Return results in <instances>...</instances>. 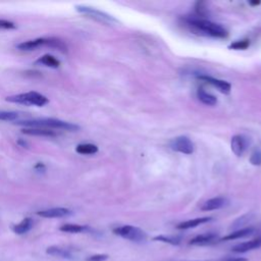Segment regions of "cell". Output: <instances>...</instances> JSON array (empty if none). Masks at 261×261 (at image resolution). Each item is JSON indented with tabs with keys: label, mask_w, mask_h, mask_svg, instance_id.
Masks as SVG:
<instances>
[{
	"label": "cell",
	"mask_w": 261,
	"mask_h": 261,
	"mask_svg": "<svg viewBox=\"0 0 261 261\" xmlns=\"http://www.w3.org/2000/svg\"><path fill=\"white\" fill-rule=\"evenodd\" d=\"M260 247H261V237L247 241V242L240 243V244L233 246L231 248V251L234 253H238V254H243V253H247L249 251L259 249Z\"/></svg>",
	"instance_id": "cell-8"
},
{
	"label": "cell",
	"mask_w": 261,
	"mask_h": 261,
	"mask_svg": "<svg viewBox=\"0 0 261 261\" xmlns=\"http://www.w3.org/2000/svg\"><path fill=\"white\" fill-rule=\"evenodd\" d=\"M16 124L24 125L28 127H41V128H57V129H65V130H77L80 127L79 125L63 121L57 118H32V119H24L18 120Z\"/></svg>",
	"instance_id": "cell-1"
},
{
	"label": "cell",
	"mask_w": 261,
	"mask_h": 261,
	"mask_svg": "<svg viewBox=\"0 0 261 261\" xmlns=\"http://www.w3.org/2000/svg\"><path fill=\"white\" fill-rule=\"evenodd\" d=\"M46 253L49 255H52V256L69 259V260H72L75 257L74 253H72L71 250L63 248V247H59V246H51V247L47 248Z\"/></svg>",
	"instance_id": "cell-13"
},
{
	"label": "cell",
	"mask_w": 261,
	"mask_h": 261,
	"mask_svg": "<svg viewBox=\"0 0 261 261\" xmlns=\"http://www.w3.org/2000/svg\"><path fill=\"white\" fill-rule=\"evenodd\" d=\"M261 2L260 1H250L249 4L250 5H253V6H256V5H259Z\"/></svg>",
	"instance_id": "cell-31"
},
{
	"label": "cell",
	"mask_w": 261,
	"mask_h": 261,
	"mask_svg": "<svg viewBox=\"0 0 261 261\" xmlns=\"http://www.w3.org/2000/svg\"><path fill=\"white\" fill-rule=\"evenodd\" d=\"M113 233L134 243H144L147 240V233L145 230L134 225H121L113 228Z\"/></svg>",
	"instance_id": "cell-4"
},
{
	"label": "cell",
	"mask_w": 261,
	"mask_h": 261,
	"mask_svg": "<svg viewBox=\"0 0 261 261\" xmlns=\"http://www.w3.org/2000/svg\"><path fill=\"white\" fill-rule=\"evenodd\" d=\"M199 79L210 84L211 86L215 87L216 89H218V91H220L223 94H228L230 92V84L223 81V80H218L215 77H212L210 75H199Z\"/></svg>",
	"instance_id": "cell-11"
},
{
	"label": "cell",
	"mask_w": 261,
	"mask_h": 261,
	"mask_svg": "<svg viewBox=\"0 0 261 261\" xmlns=\"http://www.w3.org/2000/svg\"><path fill=\"white\" fill-rule=\"evenodd\" d=\"M230 147L231 151L237 156H242L248 147V139L243 135H236L231 138L230 141Z\"/></svg>",
	"instance_id": "cell-9"
},
{
	"label": "cell",
	"mask_w": 261,
	"mask_h": 261,
	"mask_svg": "<svg viewBox=\"0 0 261 261\" xmlns=\"http://www.w3.org/2000/svg\"><path fill=\"white\" fill-rule=\"evenodd\" d=\"M186 21L189 25L196 29L197 31L204 33L205 35L215 38H225L227 36L226 30L219 23H215L213 21L201 18H188L186 19Z\"/></svg>",
	"instance_id": "cell-2"
},
{
	"label": "cell",
	"mask_w": 261,
	"mask_h": 261,
	"mask_svg": "<svg viewBox=\"0 0 261 261\" xmlns=\"http://www.w3.org/2000/svg\"><path fill=\"white\" fill-rule=\"evenodd\" d=\"M217 261H248L247 258L245 257H237V256H226L222 257Z\"/></svg>",
	"instance_id": "cell-29"
},
{
	"label": "cell",
	"mask_w": 261,
	"mask_h": 261,
	"mask_svg": "<svg viewBox=\"0 0 261 261\" xmlns=\"http://www.w3.org/2000/svg\"><path fill=\"white\" fill-rule=\"evenodd\" d=\"M0 29L4 30H12L15 29V24L9 20L6 19H0Z\"/></svg>",
	"instance_id": "cell-28"
},
{
	"label": "cell",
	"mask_w": 261,
	"mask_h": 261,
	"mask_svg": "<svg viewBox=\"0 0 261 261\" xmlns=\"http://www.w3.org/2000/svg\"><path fill=\"white\" fill-rule=\"evenodd\" d=\"M219 240L218 234L215 232H205L193 238L189 244L192 246H207L213 244Z\"/></svg>",
	"instance_id": "cell-10"
},
{
	"label": "cell",
	"mask_w": 261,
	"mask_h": 261,
	"mask_svg": "<svg viewBox=\"0 0 261 261\" xmlns=\"http://www.w3.org/2000/svg\"><path fill=\"white\" fill-rule=\"evenodd\" d=\"M37 214L44 218H61V217H66L71 215L72 211L64 207H54V208L38 211Z\"/></svg>",
	"instance_id": "cell-7"
},
{
	"label": "cell",
	"mask_w": 261,
	"mask_h": 261,
	"mask_svg": "<svg viewBox=\"0 0 261 261\" xmlns=\"http://www.w3.org/2000/svg\"><path fill=\"white\" fill-rule=\"evenodd\" d=\"M33 219L30 217H25L23 218L19 223L14 224L12 226V230L17 233V234H23L25 232H28L29 230H31V228L33 227Z\"/></svg>",
	"instance_id": "cell-17"
},
{
	"label": "cell",
	"mask_w": 261,
	"mask_h": 261,
	"mask_svg": "<svg viewBox=\"0 0 261 261\" xmlns=\"http://www.w3.org/2000/svg\"><path fill=\"white\" fill-rule=\"evenodd\" d=\"M75 151L79 154H83V155H91V154H95L98 152V147L94 144H90V143H86V144H80L76 146Z\"/></svg>",
	"instance_id": "cell-22"
},
{
	"label": "cell",
	"mask_w": 261,
	"mask_h": 261,
	"mask_svg": "<svg viewBox=\"0 0 261 261\" xmlns=\"http://www.w3.org/2000/svg\"><path fill=\"white\" fill-rule=\"evenodd\" d=\"M251 218H252V215L251 214H246V215H243L241 217H239L238 219H236L231 225H230V228L233 229V230H237V229H241V228H244V226L249 223L251 221Z\"/></svg>",
	"instance_id": "cell-23"
},
{
	"label": "cell",
	"mask_w": 261,
	"mask_h": 261,
	"mask_svg": "<svg viewBox=\"0 0 261 261\" xmlns=\"http://www.w3.org/2000/svg\"><path fill=\"white\" fill-rule=\"evenodd\" d=\"M211 220H212V217H210V216L197 217V218L189 219V220H186V221H182V222L178 223L176 225V228H178V229H190V228L197 227V226H199L201 224L207 223V222H209Z\"/></svg>",
	"instance_id": "cell-14"
},
{
	"label": "cell",
	"mask_w": 261,
	"mask_h": 261,
	"mask_svg": "<svg viewBox=\"0 0 261 261\" xmlns=\"http://www.w3.org/2000/svg\"><path fill=\"white\" fill-rule=\"evenodd\" d=\"M17 144H18L19 146H21V147L28 148V143H27L24 140H22V139H18V140H17Z\"/></svg>",
	"instance_id": "cell-30"
},
{
	"label": "cell",
	"mask_w": 261,
	"mask_h": 261,
	"mask_svg": "<svg viewBox=\"0 0 261 261\" xmlns=\"http://www.w3.org/2000/svg\"><path fill=\"white\" fill-rule=\"evenodd\" d=\"M107 254H95L86 258V261H106L108 259Z\"/></svg>",
	"instance_id": "cell-27"
},
{
	"label": "cell",
	"mask_w": 261,
	"mask_h": 261,
	"mask_svg": "<svg viewBox=\"0 0 261 261\" xmlns=\"http://www.w3.org/2000/svg\"><path fill=\"white\" fill-rule=\"evenodd\" d=\"M59 229L64 232H70V233H77V232H84L90 230V227L87 225H81V224H73V223H65L62 224Z\"/></svg>",
	"instance_id": "cell-18"
},
{
	"label": "cell",
	"mask_w": 261,
	"mask_h": 261,
	"mask_svg": "<svg viewBox=\"0 0 261 261\" xmlns=\"http://www.w3.org/2000/svg\"><path fill=\"white\" fill-rule=\"evenodd\" d=\"M154 241L166 243L172 246H178L181 243V238L179 236H166V234H160L153 238Z\"/></svg>",
	"instance_id": "cell-21"
},
{
	"label": "cell",
	"mask_w": 261,
	"mask_h": 261,
	"mask_svg": "<svg viewBox=\"0 0 261 261\" xmlns=\"http://www.w3.org/2000/svg\"><path fill=\"white\" fill-rule=\"evenodd\" d=\"M250 42L249 40H240V41H236L234 43L230 44L228 46L229 49H233V50H245L249 47Z\"/></svg>",
	"instance_id": "cell-25"
},
{
	"label": "cell",
	"mask_w": 261,
	"mask_h": 261,
	"mask_svg": "<svg viewBox=\"0 0 261 261\" xmlns=\"http://www.w3.org/2000/svg\"><path fill=\"white\" fill-rule=\"evenodd\" d=\"M21 133L29 136H38V137H56L57 134L48 128H41V127H28L21 129Z\"/></svg>",
	"instance_id": "cell-16"
},
{
	"label": "cell",
	"mask_w": 261,
	"mask_h": 261,
	"mask_svg": "<svg viewBox=\"0 0 261 261\" xmlns=\"http://www.w3.org/2000/svg\"><path fill=\"white\" fill-rule=\"evenodd\" d=\"M6 101L11 103L23 104V105H35V106H44L48 103V98L38 92H27L21 94H16L6 97Z\"/></svg>",
	"instance_id": "cell-3"
},
{
	"label": "cell",
	"mask_w": 261,
	"mask_h": 261,
	"mask_svg": "<svg viewBox=\"0 0 261 261\" xmlns=\"http://www.w3.org/2000/svg\"><path fill=\"white\" fill-rule=\"evenodd\" d=\"M75 8L80 13H83V14H85L99 22H102V23L114 24V23L118 22L117 19L115 17H113L112 15H110L104 11L98 10L96 8L85 6V5H77V6H75Z\"/></svg>",
	"instance_id": "cell-5"
},
{
	"label": "cell",
	"mask_w": 261,
	"mask_h": 261,
	"mask_svg": "<svg viewBox=\"0 0 261 261\" xmlns=\"http://www.w3.org/2000/svg\"><path fill=\"white\" fill-rule=\"evenodd\" d=\"M228 204V200L224 197H216L207 200L204 202L201 206V210L203 211H212V210H217L225 207Z\"/></svg>",
	"instance_id": "cell-12"
},
{
	"label": "cell",
	"mask_w": 261,
	"mask_h": 261,
	"mask_svg": "<svg viewBox=\"0 0 261 261\" xmlns=\"http://www.w3.org/2000/svg\"><path fill=\"white\" fill-rule=\"evenodd\" d=\"M37 63L43 64L45 66H49L52 68H57L60 65V61L57 58H55L54 56L49 55V54H45L42 57H40L37 60Z\"/></svg>",
	"instance_id": "cell-20"
},
{
	"label": "cell",
	"mask_w": 261,
	"mask_h": 261,
	"mask_svg": "<svg viewBox=\"0 0 261 261\" xmlns=\"http://www.w3.org/2000/svg\"><path fill=\"white\" fill-rule=\"evenodd\" d=\"M197 97L198 99L205 105L208 106H213L217 103V99L215 96H213L212 94L207 93L206 91H204L203 89H199L197 92Z\"/></svg>",
	"instance_id": "cell-19"
},
{
	"label": "cell",
	"mask_w": 261,
	"mask_h": 261,
	"mask_svg": "<svg viewBox=\"0 0 261 261\" xmlns=\"http://www.w3.org/2000/svg\"><path fill=\"white\" fill-rule=\"evenodd\" d=\"M19 117V114L15 111H6L0 110V120L4 121H13Z\"/></svg>",
	"instance_id": "cell-24"
},
{
	"label": "cell",
	"mask_w": 261,
	"mask_h": 261,
	"mask_svg": "<svg viewBox=\"0 0 261 261\" xmlns=\"http://www.w3.org/2000/svg\"><path fill=\"white\" fill-rule=\"evenodd\" d=\"M255 231L254 227H244L241 229H237V230H232L231 232H229L227 236L223 237L222 239H219L220 241H232V240H238V239H242V238H246L249 237L251 234H253Z\"/></svg>",
	"instance_id": "cell-15"
},
{
	"label": "cell",
	"mask_w": 261,
	"mask_h": 261,
	"mask_svg": "<svg viewBox=\"0 0 261 261\" xmlns=\"http://www.w3.org/2000/svg\"><path fill=\"white\" fill-rule=\"evenodd\" d=\"M250 162L253 164V165H261V149H256L252 154H251V157H250Z\"/></svg>",
	"instance_id": "cell-26"
},
{
	"label": "cell",
	"mask_w": 261,
	"mask_h": 261,
	"mask_svg": "<svg viewBox=\"0 0 261 261\" xmlns=\"http://www.w3.org/2000/svg\"><path fill=\"white\" fill-rule=\"evenodd\" d=\"M170 147L172 150L182 154H192L194 152V143L186 136L174 138L170 142Z\"/></svg>",
	"instance_id": "cell-6"
}]
</instances>
